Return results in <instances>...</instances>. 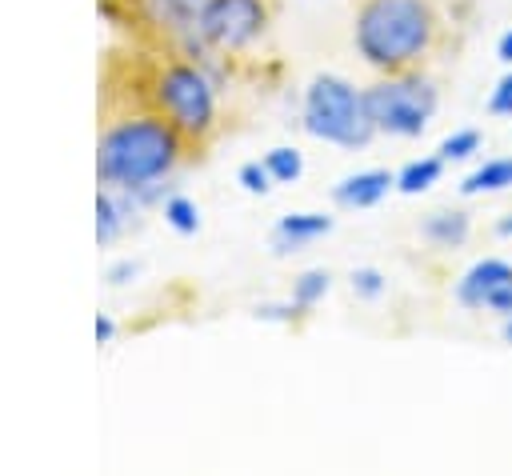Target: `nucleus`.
Masks as SVG:
<instances>
[{
    "instance_id": "cd10ccee",
    "label": "nucleus",
    "mask_w": 512,
    "mask_h": 476,
    "mask_svg": "<svg viewBox=\"0 0 512 476\" xmlns=\"http://www.w3.org/2000/svg\"><path fill=\"white\" fill-rule=\"evenodd\" d=\"M500 336H504V344H512V316H504V328H500Z\"/></svg>"
},
{
    "instance_id": "9b49d317",
    "label": "nucleus",
    "mask_w": 512,
    "mask_h": 476,
    "mask_svg": "<svg viewBox=\"0 0 512 476\" xmlns=\"http://www.w3.org/2000/svg\"><path fill=\"white\" fill-rule=\"evenodd\" d=\"M508 188H512V156L484 160L480 168H472V172L460 180V192H464V196H480V192H508Z\"/></svg>"
},
{
    "instance_id": "5701e85b",
    "label": "nucleus",
    "mask_w": 512,
    "mask_h": 476,
    "mask_svg": "<svg viewBox=\"0 0 512 476\" xmlns=\"http://www.w3.org/2000/svg\"><path fill=\"white\" fill-rule=\"evenodd\" d=\"M256 316H260V320H292V316H300V308H296V300L288 296L284 304H256Z\"/></svg>"
},
{
    "instance_id": "412c9836",
    "label": "nucleus",
    "mask_w": 512,
    "mask_h": 476,
    "mask_svg": "<svg viewBox=\"0 0 512 476\" xmlns=\"http://www.w3.org/2000/svg\"><path fill=\"white\" fill-rule=\"evenodd\" d=\"M484 308H488V312H496L500 320H504V316H512V276H508V280H500V284L484 296Z\"/></svg>"
},
{
    "instance_id": "6ab92c4d",
    "label": "nucleus",
    "mask_w": 512,
    "mask_h": 476,
    "mask_svg": "<svg viewBox=\"0 0 512 476\" xmlns=\"http://www.w3.org/2000/svg\"><path fill=\"white\" fill-rule=\"evenodd\" d=\"M352 292L360 296V300H380L384 292H388V280H384V272L380 268H372V264H364V268H352Z\"/></svg>"
},
{
    "instance_id": "423d86ee",
    "label": "nucleus",
    "mask_w": 512,
    "mask_h": 476,
    "mask_svg": "<svg viewBox=\"0 0 512 476\" xmlns=\"http://www.w3.org/2000/svg\"><path fill=\"white\" fill-rule=\"evenodd\" d=\"M268 28V0H200L196 36L208 48L240 52Z\"/></svg>"
},
{
    "instance_id": "a211bd4d",
    "label": "nucleus",
    "mask_w": 512,
    "mask_h": 476,
    "mask_svg": "<svg viewBox=\"0 0 512 476\" xmlns=\"http://www.w3.org/2000/svg\"><path fill=\"white\" fill-rule=\"evenodd\" d=\"M472 152H480V132L476 128H456L452 136H444L440 140V148H436V156L448 164V160H468Z\"/></svg>"
},
{
    "instance_id": "aec40b11",
    "label": "nucleus",
    "mask_w": 512,
    "mask_h": 476,
    "mask_svg": "<svg viewBox=\"0 0 512 476\" xmlns=\"http://www.w3.org/2000/svg\"><path fill=\"white\" fill-rule=\"evenodd\" d=\"M268 180H272V172H268L264 160H248V164L236 168V184H240L244 192H252V196H264V192L272 188Z\"/></svg>"
},
{
    "instance_id": "f8f14e48",
    "label": "nucleus",
    "mask_w": 512,
    "mask_h": 476,
    "mask_svg": "<svg viewBox=\"0 0 512 476\" xmlns=\"http://www.w3.org/2000/svg\"><path fill=\"white\" fill-rule=\"evenodd\" d=\"M440 172H444V160H440V156L408 160V164L396 172V192H404V196H420V192H428V188L440 180Z\"/></svg>"
},
{
    "instance_id": "f03ea898",
    "label": "nucleus",
    "mask_w": 512,
    "mask_h": 476,
    "mask_svg": "<svg viewBox=\"0 0 512 476\" xmlns=\"http://www.w3.org/2000/svg\"><path fill=\"white\" fill-rule=\"evenodd\" d=\"M436 36V12L428 0H364L356 8L352 44L380 72H404Z\"/></svg>"
},
{
    "instance_id": "4be33fe9",
    "label": "nucleus",
    "mask_w": 512,
    "mask_h": 476,
    "mask_svg": "<svg viewBox=\"0 0 512 476\" xmlns=\"http://www.w3.org/2000/svg\"><path fill=\"white\" fill-rule=\"evenodd\" d=\"M488 112L492 116H512V72L496 80V88L488 96Z\"/></svg>"
},
{
    "instance_id": "f3484780",
    "label": "nucleus",
    "mask_w": 512,
    "mask_h": 476,
    "mask_svg": "<svg viewBox=\"0 0 512 476\" xmlns=\"http://www.w3.org/2000/svg\"><path fill=\"white\" fill-rule=\"evenodd\" d=\"M264 164H268V172H272V180H280V184H292V180H300V172H304V156L296 152V148H272L268 156H264Z\"/></svg>"
},
{
    "instance_id": "6e6552de",
    "label": "nucleus",
    "mask_w": 512,
    "mask_h": 476,
    "mask_svg": "<svg viewBox=\"0 0 512 476\" xmlns=\"http://www.w3.org/2000/svg\"><path fill=\"white\" fill-rule=\"evenodd\" d=\"M328 232H332V216H324V212H288L272 228V252H296V248H304V244H312Z\"/></svg>"
},
{
    "instance_id": "393cba45",
    "label": "nucleus",
    "mask_w": 512,
    "mask_h": 476,
    "mask_svg": "<svg viewBox=\"0 0 512 476\" xmlns=\"http://www.w3.org/2000/svg\"><path fill=\"white\" fill-rule=\"evenodd\" d=\"M92 332H96V344H112V336H116V320H112L108 312H100L96 324H92Z\"/></svg>"
},
{
    "instance_id": "7ed1b4c3",
    "label": "nucleus",
    "mask_w": 512,
    "mask_h": 476,
    "mask_svg": "<svg viewBox=\"0 0 512 476\" xmlns=\"http://www.w3.org/2000/svg\"><path fill=\"white\" fill-rule=\"evenodd\" d=\"M300 124L308 136L336 144V148H348V152L364 148L376 132V124L364 108V92L352 80L332 76V72H320L308 80L304 104H300Z\"/></svg>"
},
{
    "instance_id": "f257e3e1",
    "label": "nucleus",
    "mask_w": 512,
    "mask_h": 476,
    "mask_svg": "<svg viewBox=\"0 0 512 476\" xmlns=\"http://www.w3.org/2000/svg\"><path fill=\"white\" fill-rule=\"evenodd\" d=\"M184 152V136L160 116H124L112 120L96 140V180L124 196H144L160 184Z\"/></svg>"
},
{
    "instance_id": "9d476101",
    "label": "nucleus",
    "mask_w": 512,
    "mask_h": 476,
    "mask_svg": "<svg viewBox=\"0 0 512 476\" xmlns=\"http://www.w3.org/2000/svg\"><path fill=\"white\" fill-rule=\"evenodd\" d=\"M468 232H472V220L460 208H440V212L424 216V224H420V236L436 248H460L468 240Z\"/></svg>"
},
{
    "instance_id": "bb28decb",
    "label": "nucleus",
    "mask_w": 512,
    "mask_h": 476,
    "mask_svg": "<svg viewBox=\"0 0 512 476\" xmlns=\"http://www.w3.org/2000/svg\"><path fill=\"white\" fill-rule=\"evenodd\" d=\"M496 236L512 240V216H500V220H496Z\"/></svg>"
},
{
    "instance_id": "1a4fd4ad",
    "label": "nucleus",
    "mask_w": 512,
    "mask_h": 476,
    "mask_svg": "<svg viewBox=\"0 0 512 476\" xmlns=\"http://www.w3.org/2000/svg\"><path fill=\"white\" fill-rule=\"evenodd\" d=\"M512 276V264L508 260H500V256H484V260H476L460 280H456V300L464 304V308H484V296L500 284V280H508Z\"/></svg>"
},
{
    "instance_id": "4468645a",
    "label": "nucleus",
    "mask_w": 512,
    "mask_h": 476,
    "mask_svg": "<svg viewBox=\"0 0 512 476\" xmlns=\"http://www.w3.org/2000/svg\"><path fill=\"white\" fill-rule=\"evenodd\" d=\"M328 288H332V276L324 268H308V272H300L292 280V300H296L300 312H308V308H316L328 296Z\"/></svg>"
},
{
    "instance_id": "a878e982",
    "label": "nucleus",
    "mask_w": 512,
    "mask_h": 476,
    "mask_svg": "<svg viewBox=\"0 0 512 476\" xmlns=\"http://www.w3.org/2000/svg\"><path fill=\"white\" fill-rule=\"evenodd\" d=\"M496 56H500L504 64H512V28L500 32V40H496Z\"/></svg>"
},
{
    "instance_id": "2eb2a0df",
    "label": "nucleus",
    "mask_w": 512,
    "mask_h": 476,
    "mask_svg": "<svg viewBox=\"0 0 512 476\" xmlns=\"http://www.w3.org/2000/svg\"><path fill=\"white\" fill-rule=\"evenodd\" d=\"M148 12H152L156 24H168V28H196L200 0H148Z\"/></svg>"
},
{
    "instance_id": "b1692460",
    "label": "nucleus",
    "mask_w": 512,
    "mask_h": 476,
    "mask_svg": "<svg viewBox=\"0 0 512 476\" xmlns=\"http://www.w3.org/2000/svg\"><path fill=\"white\" fill-rule=\"evenodd\" d=\"M136 272H140V264H136V260H116L104 276H108V284H128Z\"/></svg>"
},
{
    "instance_id": "dca6fc26",
    "label": "nucleus",
    "mask_w": 512,
    "mask_h": 476,
    "mask_svg": "<svg viewBox=\"0 0 512 476\" xmlns=\"http://www.w3.org/2000/svg\"><path fill=\"white\" fill-rule=\"evenodd\" d=\"M164 224H168L172 232H180V236L200 232V208H196V200H188V196H168V200H164Z\"/></svg>"
},
{
    "instance_id": "20e7f679",
    "label": "nucleus",
    "mask_w": 512,
    "mask_h": 476,
    "mask_svg": "<svg viewBox=\"0 0 512 476\" xmlns=\"http://www.w3.org/2000/svg\"><path fill=\"white\" fill-rule=\"evenodd\" d=\"M148 96L156 112L184 136V144H196L216 128V92L208 76L188 60L160 64L148 84Z\"/></svg>"
},
{
    "instance_id": "ddd939ff",
    "label": "nucleus",
    "mask_w": 512,
    "mask_h": 476,
    "mask_svg": "<svg viewBox=\"0 0 512 476\" xmlns=\"http://www.w3.org/2000/svg\"><path fill=\"white\" fill-rule=\"evenodd\" d=\"M124 228V204L116 200L112 188L96 192V244H112Z\"/></svg>"
},
{
    "instance_id": "0eeeda50",
    "label": "nucleus",
    "mask_w": 512,
    "mask_h": 476,
    "mask_svg": "<svg viewBox=\"0 0 512 476\" xmlns=\"http://www.w3.org/2000/svg\"><path fill=\"white\" fill-rule=\"evenodd\" d=\"M388 188H396V172H388V168H364V172L344 176L332 188V200L340 208H372V204H380L388 196Z\"/></svg>"
},
{
    "instance_id": "39448f33",
    "label": "nucleus",
    "mask_w": 512,
    "mask_h": 476,
    "mask_svg": "<svg viewBox=\"0 0 512 476\" xmlns=\"http://www.w3.org/2000/svg\"><path fill=\"white\" fill-rule=\"evenodd\" d=\"M436 84L412 72H388L384 80H376L372 88H364V108L376 124V132L384 136H400L412 140L428 128V120L436 116Z\"/></svg>"
}]
</instances>
